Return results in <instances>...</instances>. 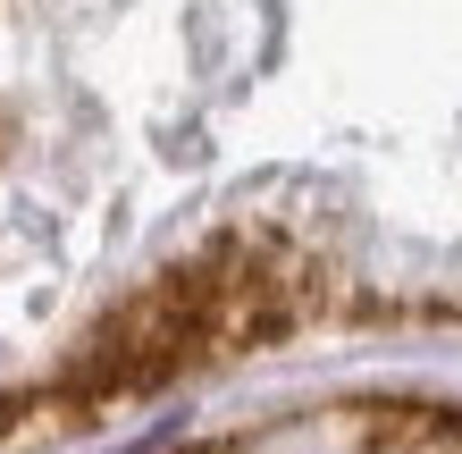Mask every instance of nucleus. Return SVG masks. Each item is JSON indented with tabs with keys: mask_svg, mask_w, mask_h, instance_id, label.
Returning <instances> with one entry per match:
<instances>
[{
	"mask_svg": "<svg viewBox=\"0 0 462 454\" xmlns=\"http://www.w3.org/2000/svg\"><path fill=\"white\" fill-rule=\"evenodd\" d=\"M185 354H202V311H194V278L177 270L101 320L85 362L68 370V387L76 395H134V387H160Z\"/></svg>",
	"mask_w": 462,
	"mask_h": 454,
	"instance_id": "nucleus-1",
	"label": "nucleus"
}]
</instances>
